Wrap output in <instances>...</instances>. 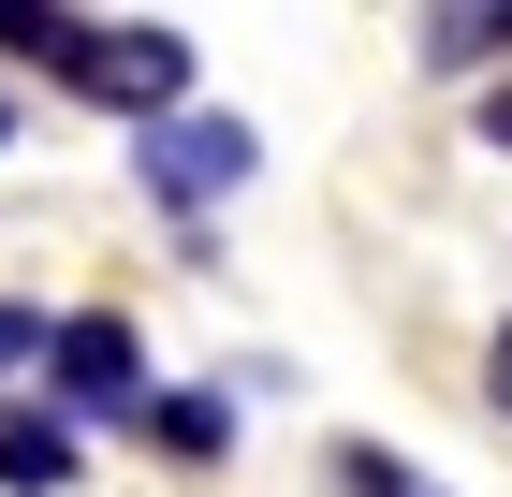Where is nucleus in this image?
<instances>
[{"mask_svg":"<svg viewBox=\"0 0 512 497\" xmlns=\"http://www.w3.org/2000/svg\"><path fill=\"white\" fill-rule=\"evenodd\" d=\"M410 497H439V483H410Z\"/></svg>","mask_w":512,"mask_h":497,"instance_id":"11","label":"nucleus"},{"mask_svg":"<svg viewBox=\"0 0 512 497\" xmlns=\"http://www.w3.org/2000/svg\"><path fill=\"white\" fill-rule=\"evenodd\" d=\"M483 395H498V410H512V322H498V337H483Z\"/></svg>","mask_w":512,"mask_h":497,"instance_id":"8","label":"nucleus"},{"mask_svg":"<svg viewBox=\"0 0 512 497\" xmlns=\"http://www.w3.org/2000/svg\"><path fill=\"white\" fill-rule=\"evenodd\" d=\"M512 59V0H469V15H425V74H483Z\"/></svg>","mask_w":512,"mask_h":497,"instance_id":"6","label":"nucleus"},{"mask_svg":"<svg viewBox=\"0 0 512 497\" xmlns=\"http://www.w3.org/2000/svg\"><path fill=\"white\" fill-rule=\"evenodd\" d=\"M483 147H512V74H498V103H483Z\"/></svg>","mask_w":512,"mask_h":497,"instance_id":"9","label":"nucleus"},{"mask_svg":"<svg viewBox=\"0 0 512 497\" xmlns=\"http://www.w3.org/2000/svg\"><path fill=\"white\" fill-rule=\"evenodd\" d=\"M0 59L74 103H118L132 132L191 103V30H147V15H59V0H0Z\"/></svg>","mask_w":512,"mask_h":497,"instance_id":"1","label":"nucleus"},{"mask_svg":"<svg viewBox=\"0 0 512 497\" xmlns=\"http://www.w3.org/2000/svg\"><path fill=\"white\" fill-rule=\"evenodd\" d=\"M132 424H147V454H176V468H220V454H235V395H147Z\"/></svg>","mask_w":512,"mask_h":497,"instance_id":"5","label":"nucleus"},{"mask_svg":"<svg viewBox=\"0 0 512 497\" xmlns=\"http://www.w3.org/2000/svg\"><path fill=\"white\" fill-rule=\"evenodd\" d=\"M0 147H15V103H0Z\"/></svg>","mask_w":512,"mask_h":497,"instance_id":"10","label":"nucleus"},{"mask_svg":"<svg viewBox=\"0 0 512 497\" xmlns=\"http://www.w3.org/2000/svg\"><path fill=\"white\" fill-rule=\"evenodd\" d=\"M132 176H147L161 205H220V191H249V176H264V147H249V117L176 103L161 132H132Z\"/></svg>","mask_w":512,"mask_h":497,"instance_id":"3","label":"nucleus"},{"mask_svg":"<svg viewBox=\"0 0 512 497\" xmlns=\"http://www.w3.org/2000/svg\"><path fill=\"white\" fill-rule=\"evenodd\" d=\"M44 410L59 424H132L147 410V337H132L118 307H59V337H44Z\"/></svg>","mask_w":512,"mask_h":497,"instance_id":"2","label":"nucleus"},{"mask_svg":"<svg viewBox=\"0 0 512 497\" xmlns=\"http://www.w3.org/2000/svg\"><path fill=\"white\" fill-rule=\"evenodd\" d=\"M44 337H59L44 307H0V381H30V366H44Z\"/></svg>","mask_w":512,"mask_h":497,"instance_id":"7","label":"nucleus"},{"mask_svg":"<svg viewBox=\"0 0 512 497\" xmlns=\"http://www.w3.org/2000/svg\"><path fill=\"white\" fill-rule=\"evenodd\" d=\"M0 483L15 497H74L88 483V424H59L44 395H0Z\"/></svg>","mask_w":512,"mask_h":497,"instance_id":"4","label":"nucleus"}]
</instances>
